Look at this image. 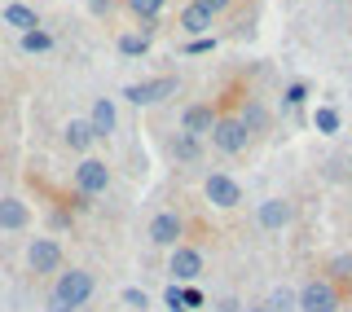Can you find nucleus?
<instances>
[{
  "label": "nucleus",
  "mask_w": 352,
  "mask_h": 312,
  "mask_svg": "<svg viewBox=\"0 0 352 312\" xmlns=\"http://www.w3.org/2000/svg\"><path fill=\"white\" fill-rule=\"evenodd\" d=\"M238 124L247 128V137H251V132H264V128H269V110H264L260 102H247L242 115H238Z\"/></svg>",
  "instance_id": "f3484780"
},
{
  "label": "nucleus",
  "mask_w": 352,
  "mask_h": 312,
  "mask_svg": "<svg viewBox=\"0 0 352 312\" xmlns=\"http://www.w3.org/2000/svg\"><path fill=\"white\" fill-rule=\"evenodd\" d=\"M27 273H36V277L62 273V242L58 238H31L27 242Z\"/></svg>",
  "instance_id": "f03ea898"
},
{
  "label": "nucleus",
  "mask_w": 352,
  "mask_h": 312,
  "mask_svg": "<svg viewBox=\"0 0 352 312\" xmlns=\"http://www.w3.org/2000/svg\"><path fill=\"white\" fill-rule=\"evenodd\" d=\"M212 146H216L220 154H242V150H247V128H242L238 119H216Z\"/></svg>",
  "instance_id": "9d476101"
},
{
  "label": "nucleus",
  "mask_w": 352,
  "mask_h": 312,
  "mask_svg": "<svg viewBox=\"0 0 352 312\" xmlns=\"http://www.w3.org/2000/svg\"><path fill=\"white\" fill-rule=\"evenodd\" d=\"M295 216V207L286 203V198H269V203H260V229H286Z\"/></svg>",
  "instance_id": "ddd939ff"
},
{
  "label": "nucleus",
  "mask_w": 352,
  "mask_h": 312,
  "mask_svg": "<svg viewBox=\"0 0 352 312\" xmlns=\"http://www.w3.org/2000/svg\"><path fill=\"white\" fill-rule=\"evenodd\" d=\"M172 93H176V75H159V80H141V84L124 88V97L132 106H154V102H163V97H172Z\"/></svg>",
  "instance_id": "20e7f679"
},
{
  "label": "nucleus",
  "mask_w": 352,
  "mask_h": 312,
  "mask_svg": "<svg viewBox=\"0 0 352 312\" xmlns=\"http://www.w3.org/2000/svg\"><path fill=\"white\" fill-rule=\"evenodd\" d=\"M119 124V115H115V102L110 97H97L93 110H88V128H93V137H110Z\"/></svg>",
  "instance_id": "f8f14e48"
},
{
  "label": "nucleus",
  "mask_w": 352,
  "mask_h": 312,
  "mask_svg": "<svg viewBox=\"0 0 352 312\" xmlns=\"http://www.w3.org/2000/svg\"><path fill=\"white\" fill-rule=\"evenodd\" d=\"M168 273H172L176 286H181V282H185V286L198 282V273H203V251H194V247H172Z\"/></svg>",
  "instance_id": "0eeeda50"
},
{
  "label": "nucleus",
  "mask_w": 352,
  "mask_h": 312,
  "mask_svg": "<svg viewBox=\"0 0 352 312\" xmlns=\"http://www.w3.org/2000/svg\"><path fill=\"white\" fill-rule=\"evenodd\" d=\"M181 304H185V312H190V308H203L207 299H203V291H198V286H181Z\"/></svg>",
  "instance_id": "393cba45"
},
{
  "label": "nucleus",
  "mask_w": 352,
  "mask_h": 312,
  "mask_svg": "<svg viewBox=\"0 0 352 312\" xmlns=\"http://www.w3.org/2000/svg\"><path fill=\"white\" fill-rule=\"evenodd\" d=\"M216 312H238V304H234V299H220V304H216Z\"/></svg>",
  "instance_id": "7c9ffc66"
},
{
  "label": "nucleus",
  "mask_w": 352,
  "mask_h": 312,
  "mask_svg": "<svg viewBox=\"0 0 352 312\" xmlns=\"http://www.w3.org/2000/svg\"><path fill=\"white\" fill-rule=\"evenodd\" d=\"M119 299H124V308H132V312H146L150 308V295L137 291V286H124V295H119Z\"/></svg>",
  "instance_id": "b1692460"
},
{
  "label": "nucleus",
  "mask_w": 352,
  "mask_h": 312,
  "mask_svg": "<svg viewBox=\"0 0 352 312\" xmlns=\"http://www.w3.org/2000/svg\"><path fill=\"white\" fill-rule=\"evenodd\" d=\"M242 312H269V308H242Z\"/></svg>",
  "instance_id": "2f4dec72"
},
{
  "label": "nucleus",
  "mask_w": 352,
  "mask_h": 312,
  "mask_svg": "<svg viewBox=\"0 0 352 312\" xmlns=\"http://www.w3.org/2000/svg\"><path fill=\"white\" fill-rule=\"evenodd\" d=\"M53 44H58V40H53V36H49V31H44V27L27 31V36H18V49H22V53H49Z\"/></svg>",
  "instance_id": "a211bd4d"
},
{
  "label": "nucleus",
  "mask_w": 352,
  "mask_h": 312,
  "mask_svg": "<svg viewBox=\"0 0 352 312\" xmlns=\"http://www.w3.org/2000/svg\"><path fill=\"white\" fill-rule=\"evenodd\" d=\"M88 9H93L97 18H106V14H110V0H88Z\"/></svg>",
  "instance_id": "c756f323"
},
{
  "label": "nucleus",
  "mask_w": 352,
  "mask_h": 312,
  "mask_svg": "<svg viewBox=\"0 0 352 312\" xmlns=\"http://www.w3.org/2000/svg\"><path fill=\"white\" fill-rule=\"evenodd\" d=\"M163 5H168V0H128V9L132 14H137L141 22H146V36H150V27H154V18L163 14Z\"/></svg>",
  "instance_id": "412c9836"
},
{
  "label": "nucleus",
  "mask_w": 352,
  "mask_h": 312,
  "mask_svg": "<svg viewBox=\"0 0 352 312\" xmlns=\"http://www.w3.org/2000/svg\"><path fill=\"white\" fill-rule=\"evenodd\" d=\"M110 189V167L106 159H80V167H75V194L80 198H97V194H106Z\"/></svg>",
  "instance_id": "7ed1b4c3"
},
{
  "label": "nucleus",
  "mask_w": 352,
  "mask_h": 312,
  "mask_svg": "<svg viewBox=\"0 0 352 312\" xmlns=\"http://www.w3.org/2000/svg\"><path fill=\"white\" fill-rule=\"evenodd\" d=\"M190 5H194V9H203V14H212V18H216V14H225V9H229V0H190Z\"/></svg>",
  "instance_id": "a878e982"
},
{
  "label": "nucleus",
  "mask_w": 352,
  "mask_h": 312,
  "mask_svg": "<svg viewBox=\"0 0 352 312\" xmlns=\"http://www.w3.org/2000/svg\"><path fill=\"white\" fill-rule=\"evenodd\" d=\"M5 27H18V36H27V31H36L40 27V14L31 5H22V0H14V5H5Z\"/></svg>",
  "instance_id": "4468645a"
},
{
  "label": "nucleus",
  "mask_w": 352,
  "mask_h": 312,
  "mask_svg": "<svg viewBox=\"0 0 352 312\" xmlns=\"http://www.w3.org/2000/svg\"><path fill=\"white\" fill-rule=\"evenodd\" d=\"M304 97H308V88H304V84H291V88H286V106H300Z\"/></svg>",
  "instance_id": "c85d7f7f"
},
{
  "label": "nucleus",
  "mask_w": 352,
  "mask_h": 312,
  "mask_svg": "<svg viewBox=\"0 0 352 312\" xmlns=\"http://www.w3.org/2000/svg\"><path fill=\"white\" fill-rule=\"evenodd\" d=\"M269 312H291L295 308V291H286V286H278V291L269 295V304H264Z\"/></svg>",
  "instance_id": "5701e85b"
},
{
  "label": "nucleus",
  "mask_w": 352,
  "mask_h": 312,
  "mask_svg": "<svg viewBox=\"0 0 352 312\" xmlns=\"http://www.w3.org/2000/svg\"><path fill=\"white\" fill-rule=\"evenodd\" d=\"M31 225V207L18 194H0V233H22Z\"/></svg>",
  "instance_id": "9b49d317"
},
{
  "label": "nucleus",
  "mask_w": 352,
  "mask_h": 312,
  "mask_svg": "<svg viewBox=\"0 0 352 312\" xmlns=\"http://www.w3.org/2000/svg\"><path fill=\"white\" fill-rule=\"evenodd\" d=\"M212 49H216V36H198L185 44V53H212Z\"/></svg>",
  "instance_id": "cd10ccee"
},
{
  "label": "nucleus",
  "mask_w": 352,
  "mask_h": 312,
  "mask_svg": "<svg viewBox=\"0 0 352 312\" xmlns=\"http://www.w3.org/2000/svg\"><path fill=\"white\" fill-rule=\"evenodd\" d=\"M176 27L185 31V36H207V31H212V14H203V9H194V5H185L181 9V18H176Z\"/></svg>",
  "instance_id": "dca6fc26"
},
{
  "label": "nucleus",
  "mask_w": 352,
  "mask_h": 312,
  "mask_svg": "<svg viewBox=\"0 0 352 312\" xmlns=\"http://www.w3.org/2000/svg\"><path fill=\"white\" fill-rule=\"evenodd\" d=\"M313 124H317V132H322V137H335V132H339V110L322 106V110L313 115Z\"/></svg>",
  "instance_id": "4be33fe9"
},
{
  "label": "nucleus",
  "mask_w": 352,
  "mask_h": 312,
  "mask_svg": "<svg viewBox=\"0 0 352 312\" xmlns=\"http://www.w3.org/2000/svg\"><path fill=\"white\" fill-rule=\"evenodd\" d=\"M119 53H124V58H146V53H150V36H146V31H128V36H119Z\"/></svg>",
  "instance_id": "6ab92c4d"
},
{
  "label": "nucleus",
  "mask_w": 352,
  "mask_h": 312,
  "mask_svg": "<svg viewBox=\"0 0 352 312\" xmlns=\"http://www.w3.org/2000/svg\"><path fill=\"white\" fill-rule=\"evenodd\" d=\"M203 194H207V203L212 207H238L242 203V185L234 181V176H225V172H212L203 181Z\"/></svg>",
  "instance_id": "423d86ee"
},
{
  "label": "nucleus",
  "mask_w": 352,
  "mask_h": 312,
  "mask_svg": "<svg viewBox=\"0 0 352 312\" xmlns=\"http://www.w3.org/2000/svg\"><path fill=\"white\" fill-rule=\"evenodd\" d=\"M295 308L300 312H335L339 308V295L330 282H308L300 295H295Z\"/></svg>",
  "instance_id": "39448f33"
},
{
  "label": "nucleus",
  "mask_w": 352,
  "mask_h": 312,
  "mask_svg": "<svg viewBox=\"0 0 352 312\" xmlns=\"http://www.w3.org/2000/svg\"><path fill=\"white\" fill-rule=\"evenodd\" d=\"M163 304H168V312H185V304H181V286H168V291H163Z\"/></svg>",
  "instance_id": "bb28decb"
},
{
  "label": "nucleus",
  "mask_w": 352,
  "mask_h": 312,
  "mask_svg": "<svg viewBox=\"0 0 352 312\" xmlns=\"http://www.w3.org/2000/svg\"><path fill=\"white\" fill-rule=\"evenodd\" d=\"M198 154H203V141H194V137H185V132H176V141H172V159H176V163H194Z\"/></svg>",
  "instance_id": "aec40b11"
},
{
  "label": "nucleus",
  "mask_w": 352,
  "mask_h": 312,
  "mask_svg": "<svg viewBox=\"0 0 352 312\" xmlns=\"http://www.w3.org/2000/svg\"><path fill=\"white\" fill-rule=\"evenodd\" d=\"M62 141H66L75 154H84V159H88V150H93L97 137H93V128H88V119H71V124L62 128Z\"/></svg>",
  "instance_id": "2eb2a0df"
},
{
  "label": "nucleus",
  "mask_w": 352,
  "mask_h": 312,
  "mask_svg": "<svg viewBox=\"0 0 352 312\" xmlns=\"http://www.w3.org/2000/svg\"><path fill=\"white\" fill-rule=\"evenodd\" d=\"M216 119H220V115H216L212 106L194 102V106H185V115H181V132H185V137H194V141H203V137H212Z\"/></svg>",
  "instance_id": "1a4fd4ad"
},
{
  "label": "nucleus",
  "mask_w": 352,
  "mask_h": 312,
  "mask_svg": "<svg viewBox=\"0 0 352 312\" xmlns=\"http://www.w3.org/2000/svg\"><path fill=\"white\" fill-rule=\"evenodd\" d=\"M93 291H97V277L88 269H62L49 299H44V312H80L93 299Z\"/></svg>",
  "instance_id": "f257e3e1"
},
{
  "label": "nucleus",
  "mask_w": 352,
  "mask_h": 312,
  "mask_svg": "<svg viewBox=\"0 0 352 312\" xmlns=\"http://www.w3.org/2000/svg\"><path fill=\"white\" fill-rule=\"evenodd\" d=\"M181 233H185V220L176 216V211H159V216L150 220L146 238L154 242V247H181Z\"/></svg>",
  "instance_id": "6e6552de"
}]
</instances>
